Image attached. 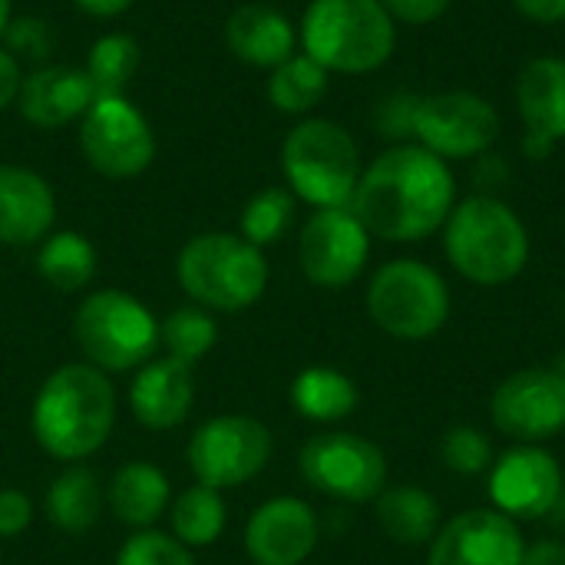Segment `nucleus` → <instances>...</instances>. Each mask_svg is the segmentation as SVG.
I'll list each match as a JSON object with an SVG mask.
<instances>
[{
  "label": "nucleus",
  "mask_w": 565,
  "mask_h": 565,
  "mask_svg": "<svg viewBox=\"0 0 565 565\" xmlns=\"http://www.w3.org/2000/svg\"><path fill=\"white\" fill-rule=\"evenodd\" d=\"M457 205L450 162L417 142L384 149L364 172L351 199L361 225L384 242H420L444 228Z\"/></svg>",
  "instance_id": "obj_1"
},
{
  "label": "nucleus",
  "mask_w": 565,
  "mask_h": 565,
  "mask_svg": "<svg viewBox=\"0 0 565 565\" xmlns=\"http://www.w3.org/2000/svg\"><path fill=\"white\" fill-rule=\"evenodd\" d=\"M33 437L56 460H83L96 454L116 420V394L93 364H63L33 401Z\"/></svg>",
  "instance_id": "obj_2"
},
{
  "label": "nucleus",
  "mask_w": 565,
  "mask_h": 565,
  "mask_svg": "<svg viewBox=\"0 0 565 565\" xmlns=\"http://www.w3.org/2000/svg\"><path fill=\"white\" fill-rule=\"evenodd\" d=\"M444 248L450 265L483 288L513 281L530 262L523 218L493 192H477L454 205L444 222Z\"/></svg>",
  "instance_id": "obj_3"
},
{
  "label": "nucleus",
  "mask_w": 565,
  "mask_h": 565,
  "mask_svg": "<svg viewBox=\"0 0 565 565\" xmlns=\"http://www.w3.org/2000/svg\"><path fill=\"white\" fill-rule=\"evenodd\" d=\"M301 46L328 73H374L397 50V20L381 0H311Z\"/></svg>",
  "instance_id": "obj_4"
},
{
  "label": "nucleus",
  "mask_w": 565,
  "mask_h": 565,
  "mask_svg": "<svg viewBox=\"0 0 565 565\" xmlns=\"http://www.w3.org/2000/svg\"><path fill=\"white\" fill-rule=\"evenodd\" d=\"M281 172L291 195L315 209L351 205L361 182L358 139L334 119L308 116L281 142Z\"/></svg>",
  "instance_id": "obj_5"
},
{
  "label": "nucleus",
  "mask_w": 565,
  "mask_h": 565,
  "mask_svg": "<svg viewBox=\"0 0 565 565\" xmlns=\"http://www.w3.org/2000/svg\"><path fill=\"white\" fill-rule=\"evenodd\" d=\"M182 291L212 311L252 308L268 288V262L262 248L232 232H205L185 242L175 258Z\"/></svg>",
  "instance_id": "obj_6"
},
{
  "label": "nucleus",
  "mask_w": 565,
  "mask_h": 565,
  "mask_svg": "<svg viewBox=\"0 0 565 565\" xmlns=\"http://www.w3.org/2000/svg\"><path fill=\"white\" fill-rule=\"evenodd\" d=\"M79 351L99 371H129L146 364L159 348V324L152 311L116 288L89 295L73 318Z\"/></svg>",
  "instance_id": "obj_7"
},
{
  "label": "nucleus",
  "mask_w": 565,
  "mask_h": 565,
  "mask_svg": "<svg viewBox=\"0 0 565 565\" xmlns=\"http://www.w3.org/2000/svg\"><path fill=\"white\" fill-rule=\"evenodd\" d=\"M367 311L381 331L401 341L434 338L450 315L447 281L417 258H394L371 278Z\"/></svg>",
  "instance_id": "obj_8"
},
{
  "label": "nucleus",
  "mask_w": 565,
  "mask_h": 565,
  "mask_svg": "<svg viewBox=\"0 0 565 565\" xmlns=\"http://www.w3.org/2000/svg\"><path fill=\"white\" fill-rule=\"evenodd\" d=\"M500 139V113L473 89L427 93L417 103L414 142L444 162L480 159Z\"/></svg>",
  "instance_id": "obj_9"
},
{
  "label": "nucleus",
  "mask_w": 565,
  "mask_h": 565,
  "mask_svg": "<svg viewBox=\"0 0 565 565\" xmlns=\"http://www.w3.org/2000/svg\"><path fill=\"white\" fill-rule=\"evenodd\" d=\"M271 460V430L255 417H212L189 440V467L202 487L228 490L255 480Z\"/></svg>",
  "instance_id": "obj_10"
},
{
  "label": "nucleus",
  "mask_w": 565,
  "mask_h": 565,
  "mask_svg": "<svg viewBox=\"0 0 565 565\" xmlns=\"http://www.w3.org/2000/svg\"><path fill=\"white\" fill-rule=\"evenodd\" d=\"M79 149L106 179L142 175L156 159V136L126 96H99L79 119Z\"/></svg>",
  "instance_id": "obj_11"
},
{
  "label": "nucleus",
  "mask_w": 565,
  "mask_h": 565,
  "mask_svg": "<svg viewBox=\"0 0 565 565\" xmlns=\"http://www.w3.org/2000/svg\"><path fill=\"white\" fill-rule=\"evenodd\" d=\"M301 477L324 497L344 503L377 500L387 480L384 454L358 434H318L298 457Z\"/></svg>",
  "instance_id": "obj_12"
},
{
  "label": "nucleus",
  "mask_w": 565,
  "mask_h": 565,
  "mask_svg": "<svg viewBox=\"0 0 565 565\" xmlns=\"http://www.w3.org/2000/svg\"><path fill=\"white\" fill-rule=\"evenodd\" d=\"M371 255V232L351 212L341 209H315L298 238V262L311 285L318 288H344L351 285Z\"/></svg>",
  "instance_id": "obj_13"
},
{
  "label": "nucleus",
  "mask_w": 565,
  "mask_h": 565,
  "mask_svg": "<svg viewBox=\"0 0 565 565\" xmlns=\"http://www.w3.org/2000/svg\"><path fill=\"white\" fill-rule=\"evenodd\" d=\"M493 424L500 434L523 444L556 437L565 430V381L546 367L507 377L493 394Z\"/></svg>",
  "instance_id": "obj_14"
},
{
  "label": "nucleus",
  "mask_w": 565,
  "mask_h": 565,
  "mask_svg": "<svg viewBox=\"0 0 565 565\" xmlns=\"http://www.w3.org/2000/svg\"><path fill=\"white\" fill-rule=\"evenodd\" d=\"M490 497L510 520H540L563 497V470L553 454L540 447H516L493 467Z\"/></svg>",
  "instance_id": "obj_15"
},
{
  "label": "nucleus",
  "mask_w": 565,
  "mask_h": 565,
  "mask_svg": "<svg viewBox=\"0 0 565 565\" xmlns=\"http://www.w3.org/2000/svg\"><path fill=\"white\" fill-rule=\"evenodd\" d=\"M523 536L510 516L470 510L437 533L427 565H523Z\"/></svg>",
  "instance_id": "obj_16"
},
{
  "label": "nucleus",
  "mask_w": 565,
  "mask_h": 565,
  "mask_svg": "<svg viewBox=\"0 0 565 565\" xmlns=\"http://www.w3.org/2000/svg\"><path fill=\"white\" fill-rule=\"evenodd\" d=\"M318 546V516L305 500L275 497L245 526V550L258 565H301Z\"/></svg>",
  "instance_id": "obj_17"
},
{
  "label": "nucleus",
  "mask_w": 565,
  "mask_h": 565,
  "mask_svg": "<svg viewBox=\"0 0 565 565\" xmlns=\"http://www.w3.org/2000/svg\"><path fill=\"white\" fill-rule=\"evenodd\" d=\"M96 93L86 70L76 66H43L30 73L20 86L17 106L20 116L36 129H60L93 106Z\"/></svg>",
  "instance_id": "obj_18"
},
{
  "label": "nucleus",
  "mask_w": 565,
  "mask_h": 565,
  "mask_svg": "<svg viewBox=\"0 0 565 565\" xmlns=\"http://www.w3.org/2000/svg\"><path fill=\"white\" fill-rule=\"evenodd\" d=\"M56 218L46 179L23 166H0V245H33Z\"/></svg>",
  "instance_id": "obj_19"
},
{
  "label": "nucleus",
  "mask_w": 565,
  "mask_h": 565,
  "mask_svg": "<svg viewBox=\"0 0 565 565\" xmlns=\"http://www.w3.org/2000/svg\"><path fill=\"white\" fill-rule=\"evenodd\" d=\"M192 401H195L192 367L175 358L149 361L129 387V407L136 420L149 430L179 427L189 417Z\"/></svg>",
  "instance_id": "obj_20"
},
{
  "label": "nucleus",
  "mask_w": 565,
  "mask_h": 565,
  "mask_svg": "<svg viewBox=\"0 0 565 565\" xmlns=\"http://www.w3.org/2000/svg\"><path fill=\"white\" fill-rule=\"evenodd\" d=\"M295 43H298V33L291 20L281 10L265 7V3H245L232 10L225 23V46L252 66L275 70L288 56H295Z\"/></svg>",
  "instance_id": "obj_21"
},
{
  "label": "nucleus",
  "mask_w": 565,
  "mask_h": 565,
  "mask_svg": "<svg viewBox=\"0 0 565 565\" xmlns=\"http://www.w3.org/2000/svg\"><path fill=\"white\" fill-rule=\"evenodd\" d=\"M516 109L526 132L565 139V60L533 56L516 76Z\"/></svg>",
  "instance_id": "obj_22"
},
{
  "label": "nucleus",
  "mask_w": 565,
  "mask_h": 565,
  "mask_svg": "<svg viewBox=\"0 0 565 565\" xmlns=\"http://www.w3.org/2000/svg\"><path fill=\"white\" fill-rule=\"evenodd\" d=\"M169 503V480L159 467L132 460L109 480V510L132 530H149Z\"/></svg>",
  "instance_id": "obj_23"
},
{
  "label": "nucleus",
  "mask_w": 565,
  "mask_h": 565,
  "mask_svg": "<svg viewBox=\"0 0 565 565\" xmlns=\"http://www.w3.org/2000/svg\"><path fill=\"white\" fill-rule=\"evenodd\" d=\"M437 520L440 507L420 487H391L377 497V523L401 546H420L434 540Z\"/></svg>",
  "instance_id": "obj_24"
},
{
  "label": "nucleus",
  "mask_w": 565,
  "mask_h": 565,
  "mask_svg": "<svg viewBox=\"0 0 565 565\" xmlns=\"http://www.w3.org/2000/svg\"><path fill=\"white\" fill-rule=\"evenodd\" d=\"M358 401H361V394H358L354 381L334 367H308L291 384L295 411L318 424H331V420L354 414Z\"/></svg>",
  "instance_id": "obj_25"
},
{
  "label": "nucleus",
  "mask_w": 565,
  "mask_h": 565,
  "mask_svg": "<svg viewBox=\"0 0 565 565\" xmlns=\"http://www.w3.org/2000/svg\"><path fill=\"white\" fill-rule=\"evenodd\" d=\"M103 510L99 480L86 467H73L60 473L46 490V516L63 533H86Z\"/></svg>",
  "instance_id": "obj_26"
},
{
  "label": "nucleus",
  "mask_w": 565,
  "mask_h": 565,
  "mask_svg": "<svg viewBox=\"0 0 565 565\" xmlns=\"http://www.w3.org/2000/svg\"><path fill=\"white\" fill-rule=\"evenodd\" d=\"M36 271L50 288L63 295L79 291L96 275V248L79 232H56L40 245Z\"/></svg>",
  "instance_id": "obj_27"
},
{
  "label": "nucleus",
  "mask_w": 565,
  "mask_h": 565,
  "mask_svg": "<svg viewBox=\"0 0 565 565\" xmlns=\"http://www.w3.org/2000/svg\"><path fill=\"white\" fill-rule=\"evenodd\" d=\"M328 93V70L318 66L308 53H295L278 63L268 76V99L278 113L305 116Z\"/></svg>",
  "instance_id": "obj_28"
},
{
  "label": "nucleus",
  "mask_w": 565,
  "mask_h": 565,
  "mask_svg": "<svg viewBox=\"0 0 565 565\" xmlns=\"http://www.w3.org/2000/svg\"><path fill=\"white\" fill-rule=\"evenodd\" d=\"M139 70V43L129 33H106L93 43L86 56V76L99 96H126Z\"/></svg>",
  "instance_id": "obj_29"
},
{
  "label": "nucleus",
  "mask_w": 565,
  "mask_h": 565,
  "mask_svg": "<svg viewBox=\"0 0 565 565\" xmlns=\"http://www.w3.org/2000/svg\"><path fill=\"white\" fill-rule=\"evenodd\" d=\"M225 530V500L212 487H189L172 507V533L182 546H209Z\"/></svg>",
  "instance_id": "obj_30"
},
{
  "label": "nucleus",
  "mask_w": 565,
  "mask_h": 565,
  "mask_svg": "<svg viewBox=\"0 0 565 565\" xmlns=\"http://www.w3.org/2000/svg\"><path fill=\"white\" fill-rule=\"evenodd\" d=\"M295 222V195L291 189H262L258 195L248 199L242 209V238L252 242L255 248L275 245L285 238V232Z\"/></svg>",
  "instance_id": "obj_31"
},
{
  "label": "nucleus",
  "mask_w": 565,
  "mask_h": 565,
  "mask_svg": "<svg viewBox=\"0 0 565 565\" xmlns=\"http://www.w3.org/2000/svg\"><path fill=\"white\" fill-rule=\"evenodd\" d=\"M159 341L166 344L169 358L182 361V364H199L218 341V324L199 311V308H179L172 311L162 328H159Z\"/></svg>",
  "instance_id": "obj_32"
},
{
  "label": "nucleus",
  "mask_w": 565,
  "mask_h": 565,
  "mask_svg": "<svg viewBox=\"0 0 565 565\" xmlns=\"http://www.w3.org/2000/svg\"><path fill=\"white\" fill-rule=\"evenodd\" d=\"M116 565H195V559H192L189 546H182L175 536L142 530L122 543Z\"/></svg>",
  "instance_id": "obj_33"
},
{
  "label": "nucleus",
  "mask_w": 565,
  "mask_h": 565,
  "mask_svg": "<svg viewBox=\"0 0 565 565\" xmlns=\"http://www.w3.org/2000/svg\"><path fill=\"white\" fill-rule=\"evenodd\" d=\"M417 103H420V93H411V89H391V93H384L374 103V113H371V122H374L377 136L391 139L394 146L411 142L414 139Z\"/></svg>",
  "instance_id": "obj_34"
},
{
  "label": "nucleus",
  "mask_w": 565,
  "mask_h": 565,
  "mask_svg": "<svg viewBox=\"0 0 565 565\" xmlns=\"http://www.w3.org/2000/svg\"><path fill=\"white\" fill-rule=\"evenodd\" d=\"M444 463L454 470V473H463V477H473L480 470L490 467V440L483 437V430L477 427H454L447 437H444Z\"/></svg>",
  "instance_id": "obj_35"
},
{
  "label": "nucleus",
  "mask_w": 565,
  "mask_h": 565,
  "mask_svg": "<svg viewBox=\"0 0 565 565\" xmlns=\"http://www.w3.org/2000/svg\"><path fill=\"white\" fill-rule=\"evenodd\" d=\"M7 46L10 53H20L26 60H43L53 46V33L50 26L40 20V17H20V20H10L7 26Z\"/></svg>",
  "instance_id": "obj_36"
},
{
  "label": "nucleus",
  "mask_w": 565,
  "mask_h": 565,
  "mask_svg": "<svg viewBox=\"0 0 565 565\" xmlns=\"http://www.w3.org/2000/svg\"><path fill=\"white\" fill-rule=\"evenodd\" d=\"M387 7V13L397 20V23H407V26H427L434 20H440L454 0H381Z\"/></svg>",
  "instance_id": "obj_37"
},
{
  "label": "nucleus",
  "mask_w": 565,
  "mask_h": 565,
  "mask_svg": "<svg viewBox=\"0 0 565 565\" xmlns=\"http://www.w3.org/2000/svg\"><path fill=\"white\" fill-rule=\"evenodd\" d=\"M33 520V507L20 490H0V536H20Z\"/></svg>",
  "instance_id": "obj_38"
},
{
  "label": "nucleus",
  "mask_w": 565,
  "mask_h": 565,
  "mask_svg": "<svg viewBox=\"0 0 565 565\" xmlns=\"http://www.w3.org/2000/svg\"><path fill=\"white\" fill-rule=\"evenodd\" d=\"M526 20L543 23V26H556L565 20V0H510Z\"/></svg>",
  "instance_id": "obj_39"
},
{
  "label": "nucleus",
  "mask_w": 565,
  "mask_h": 565,
  "mask_svg": "<svg viewBox=\"0 0 565 565\" xmlns=\"http://www.w3.org/2000/svg\"><path fill=\"white\" fill-rule=\"evenodd\" d=\"M23 76H20V63L10 50H0V109L13 106L20 96Z\"/></svg>",
  "instance_id": "obj_40"
},
{
  "label": "nucleus",
  "mask_w": 565,
  "mask_h": 565,
  "mask_svg": "<svg viewBox=\"0 0 565 565\" xmlns=\"http://www.w3.org/2000/svg\"><path fill=\"white\" fill-rule=\"evenodd\" d=\"M523 565H565V546L536 543V546L523 550Z\"/></svg>",
  "instance_id": "obj_41"
},
{
  "label": "nucleus",
  "mask_w": 565,
  "mask_h": 565,
  "mask_svg": "<svg viewBox=\"0 0 565 565\" xmlns=\"http://www.w3.org/2000/svg\"><path fill=\"white\" fill-rule=\"evenodd\" d=\"M507 179V162L500 159V156H493V152H487V156H480L477 159V182L480 185H500Z\"/></svg>",
  "instance_id": "obj_42"
},
{
  "label": "nucleus",
  "mask_w": 565,
  "mask_h": 565,
  "mask_svg": "<svg viewBox=\"0 0 565 565\" xmlns=\"http://www.w3.org/2000/svg\"><path fill=\"white\" fill-rule=\"evenodd\" d=\"M79 10L93 13V17H119L126 13L136 0H73Z\"/></svg>",
  "instance_id": "obj_43"
},
{
  "label": "nucleus",
  "mask_w": 565,
  "mask_h": 565,
  "mask_svg": "<svg viewBox=\"0 0 565 565\" xmlns=\"http://www.w3.org/2000/svg\"><path fill=\"white\" fill-rule=\"evenodd\" d=\"M553 149H556V142H553V139L536 136V132H523V156H526V159H533V162L550 159V156H553Z\"/></svg>",
  "instance_id": "obj_44"
},
{
  "label": "nucleus",
  "mask_w": 565,
  "mask_h": 565,
  "mask_svg": "<svg viewBox=\"0 0 565 565\" xmlns=\"http://www.w3.org/2000/svg\"><path fill=\"white\" fill-rule=\"evenodd\" d=\"M10 26V0H0V36L7 33Z\"/></svg>",
  "instance_id": "obj_45"
},
{
  "label": "nucleus",
  "mask_w": 565,
  "mask_h": 565,
  "mask_svg": "<svg viewBox=\"0 0 565 565\" xmlns=\"http://www.w3.org/2000/svg\"><path fill=\"white\" fill-rule=\"evenodd\" d=\"M553 371H556V374H559V377H563V381H565V354H563V358H559V364H556Z\"/></svg>",
  "instance_id": "obj_46"
}]
</instances>
